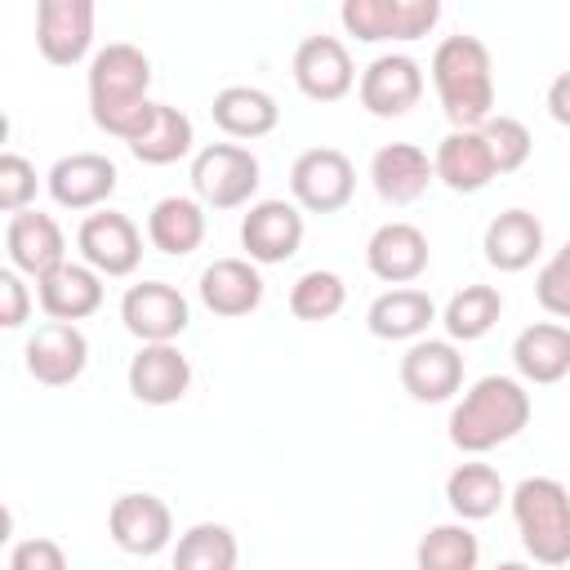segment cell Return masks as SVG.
<instances>
[{
  "mask_svg": "<svg viewBox=\"0 0 570 570\" xmlns=\"http://www.w3.org/2000/svg\"><path fill=\"white\" fill-rule=\"evenodd\" d=\"M85 94H89V116L102 134L129 142L138 134V125L151 111V58L129 45V40H111L89 58V76H85Z\"/></svg>",
  "mask_w": 570,
  "mask_h": 570,
  "instance_id": "obj_1",
  "label": "cell"
},
{
  "mask_svg": "<svg viewBox=\"0 0 570 570\" xmlns=\"http://www.w3.org/2000/svg\"><path fill=\"white\" fill-rule=\"evenodd\" d=\"M534 414V401L525 392V379L517 374H485L476 379L450 410V445L463 454H490L525 432Z\"/></svg>",
  "mask_w": 570,
  "mask_h": 570,
  "instance_id": "obj_2",
  "label": "cell"
},
{
  "mask_svg": "<svg viewBox=\"0 0 570 570\" xmlns=\"http://www.w3.org/2000/svg\"><path fill=\"white\" fill-rule=\"evenodd\" d=\"M432 89L454 129H476L494 116V58L481 36H445L432 49Z\"/></svg>",
  "mask_w": 570,
  "mask_h": 570,
  "instance_id": "obj_3",
  "label": "cell"
},
{
  "mask_svg": "<svg viewBox=\"0 0 570 570\" xmlns=\"http://www.w3.org/2000/svg\"><path fill=\"white\" fill-rule=\"evenodd\" d=\"M521 548L539 566L570 561V490L557 476H525L508 490Z\"/></svg>",
  "mask_w": 570,
  "mask_h": 570,
  "instance_id": "obj_4",
  "label": "cell"
},
{
  "mask_svg": "<svg viewBox=\"0 0 570 570\" xmlns=\"http://www.w3.org/2000/svg\"><path fill=\"white\" fill-rule=\"evenodd\" d=\"M338 22L361 45H414L436 31L441 0H343Z\"/></svg>",
  "mask_w": 570,
  "mask_h": 570,
  "instance_id": "obj_5",
  "label": "cell"
},
{
  "mask_svg": "<svg viewBox=\"0 0 570 570\" xmlns=\"http://www.w3.org/2000/svg\"><path fill=\"white\" fill-rule=\"evenodd\" d=\"M263 183V165L245 142H209L191 156V196L209 209H240L254 205Z\"/></svg>",
  "mask_w": 570,
  "mask_h": 570,
  "instance_id": "obj_6",
  "label": "cell"
},
{
  "mask_svg": "<svg viewBox=\"0 0 570 570\" xmlns=\"http://www.w3.org/2000/svg\"><path fill=\"white\" fill-rule=\"evenodd\" d=\"M289 196L307 214H338L356 196V165L338 147H307L289 165Z\"/></svg>",
  "mask_w": 570,
  "mask_h": 570,
  "instance_id": "obj_7",
  "label": "cell"
},
{
  "mask_svg": "<svg viewBox=\"0 0 570 570\" xmlns=\"http://www.w3.org/2000/svg\"><path fill=\"white\" fill-rule=\"evenodd\" d=\"M94 0H36V49L49 67H76L94 49Z\"/></svg>",
  "mask_w": 570,
  "mask_h": 570,
  "instance_id": "obj_8",
  "label": "cell"
},
{
  "mask_svg": "<svg viewBox=\"0 0 570 570\" xmlns=\"http://www.w3.org/2000/svg\"><path fill=\"white\" fill-rule=\"evenodd\" d=\"M303 205L298 200H254L240 218V249L245 258H254L258 267H276L289 263L303 245Z\"/></svg>",
  "mask_w": 570,
  "mask_h": 570,
  "instance_id": "obj_9",
  "label": "cell"
},
{
  "mask_svg": "<svg viewBox=\"0 0 570 570\" xmlns=\"http://www.w3.org/2000/svg\"><path fill=\"white\" fill-rule=\"evenodd\" d=\"M76 249L102 276H134L142 263V232L129 214L98 205L94 214H85V223L76 232Z\"/></svg>",
  "mask_w": 570,
  "mask_h": 570,
  "instance_id": "obj_10",
  "label": "cell"
},
{
  "mask_svg": "<svg viewBox=\"0 0 570 570\" xmlns=\"http://www.w3.org/2000/svg\"><path fill=\"white\" fill-rule=\"evenodd\" d=\"M120 321L138 343H178L191 325V303L169 281H138L120 298Z\"/></svg>",
  "mask_w": 570,
  "mask_h": 570,
  "instance_id": "obj_11",
  "label": "cell"
},
{
  "mask_svg": "<svg viewBox=\"0 0 570 570\" xmlns=\"http://www.w3.org/2000/svg\"><path fill=\"white\" fill-rule=\"evenodd\" d=\"M22 365L40 387H71L89 365V338L80 321H45L22 347Z\"/></svg>",
  "mask_w": 570,
  "mask_h": 570,
  "instance_id": "obj_12",
  "label": "cell"
},
{
  "mask_svg": "<svg viewBox=\"0 0 570 570\" xmlns=\"http://www.w3.org/2000/svg\"><path fill=\"white\" fill-rule=\"evenodd\" d=\"M289 71H294L298 94L312 102H338L356 89V67H352L347 45L338 36H325V31L298 40Z\"/></svg>",
  "mask_w": 570,
  "mask_h": 570,
  "instance_id": "obj_13",
  "label": "cell"
},
{
  "mask_svg": "<svg viewBox=\"0 0 570 570\" xmlns=\"http://www.w3.org/2000/svg\"><path fill=\"white\" fill-rule=\"evenodd\" d=\"M116 183H120V169L111 156L102 151H71V156H58L45 174V187L53 196L58 209H71V214H85V209H98L116 196Z\"/></svg>",
  "mask_w": 570,
  "mask_h": 570,
  "instance_id": "obj_14",
  "label": "cell"
},
{
  "mask_svg": "<svg viewBox=\"0 0 570 570\" xmlns=\"http://www.w3.org/2000/svg\"><path fill=\"white\" fill-rule=\"evenodd\" d=\"M107 534H111V543H116L120 552H129V557H156V552H165L169 539H174V512H169V503H165L160 494H151V490H129V494H120V499L111 503V512H107Z\"/></svg>",
  "mask_w": 570,
  "mask_h": 570,
  "instance_id": "obj_15",
  "label": "cell"
},
{
  "mask_svg": "<svg viewBox=\"0 0 570 570\" xmlns=\"http://www.w3.org/2000/svg\"><path fill=\"white\" fill-rule=\"evenodd\" d=\"M401 387L419 405H441L463 387V352L454 338H414L401 356Z\"/></svg>",
  "mask_w": 570,
  "mask_h": 570,
  "instance_id": "obj_16",
  "label": "cell"
},
{
  "mask_svg": "<svg viewBox=\"0 0 570 570\" xmlns=\"http://www.w3.org/2000/svg\"><path fill=\"white\" fill-rule=\"evenodd\" d=\"M356 98H361V107H365L370 116H379V120L405 116V111L419 107V98H423V67H419V58L396 53V49H392V53H379V58L361 71Z\"/></svg>",
  "mask_w": 570,
  "mask_h": 570,
  "instance_id": "obj_17",
  "label": "cell"
},
{
  "mask_svg": "<svg viewBox=\"0 0 570 570\" xmlns=\"http://www.w3.org/2000/svg\"><path fill=\"white\" fill-rule=\"evenodd\" d=\"M125 383L138 405H178L191 392V361L178 343H142L125 370Z\"/></svg>",
  "mask_w": 570,
  "mask_h": 570,
  "instance_id": "obj_18",
  "label": "cell"
},
{
  "mask_svg": "<svg viewBox=\"0 0 570 570\" xmlns=\"http://www.w3.org/2000/svg\"><path fill=\"white\" fill-rule=\"evenodd\" d=\"M4 254H9V263H13L22 276L40 281L45 272H53V267L67 258V236H62V227H58L53 214L27 205V209L9 214V227H4Z\"/></svg>",
  "mask_w": 570,
  "mask_h": 570,
  "instance_id": "obj_19",
  "label": "cell"
},
{
  "mask_svg": "<svg viewBox=\"0 0 570 570\" xmlns=\"http://www.w3.org/2000/svg\"><path fill=\"white\" fill-rule=\"evenodd\" d=\"M428 263H432L428 236H423V227H414L405 218L374 227V236L365 240V267L383 285H414L428 272Z\"/></svg>",
  "mask_w": 570,
  "mask_h": 570,
  "instance_id": "obj_20",
  "label": "cell"
},
{
  "mask_svg": "<svg viewBox=\"0 0 570 570\" xmlns=\"http://www.w3.org/2000/svg\"><path fill=\"white\" fill-rule=\"evenodd\" d=\"M436 183V165L419 142H383L370 156V187L383 205H414Z\"/></svg>",
  "mask_w": 570,
  "mask_h": 570,
  "instance_id": "obj_21",
  "label": "cell"
},
{
  "mask_svg": "<svg viewBox=\"0 0 570 570\" xmlns=\"http://www.w3.org/2000/svg\"><path fill=\"white\" fill-rule=\"evenodd\" d=\"M102 281H107V276H102L98 267H89L85 258H80V263L62 258L53 272H45V276L36 281L40 312L53 316V321H85V316H94V312L102 307V294H107Z\"/></svg>",
  "mask_w": 570,
  "mask_h": 570,
  "instance_id": "obj_22",
  "label": "cell"
},
{
  "mask_svg": "<svg viewBox=\"0 0 570 570\" xmlns=\"http://www.w3.org/2000/svg\"><path fill=\"white\" fill-rule=\"evenodd\" d=\"M432 165H436V183H445V187L459 191V196H472V191L490 187V178H499L481 125H476V129H450V134L436 142Z\"/></svg>",
  "mask_w": 570,
  "mask_h": 570,
  "instance_id": "obj_23",
  "label": "cell"
},
{
  "mask_svg": "<svg viewBox=\"0 0 570 570\" xmlns=\"http://www.w3.org/2000/svg\"><path fill=\"white\" fill-rule=\"evenodd\" d=\"M196 294L200 303L214 312V316H249L258 312L263 303V276H258V263L254 258H214L200 281H196Z\"/></svg>",
  "mask_w": 570,
  "mask_h": 570,
  "instance_id": "obj_24",
  "label": "cell"
},
{
  "mask_svg": "<svg viewBox=\"0 0 570 570\" xmlns=\"http://www.w3.org/2000/svg\"><path fill=\"white\" fill-rule=\"evenodd\" d=\"M481 249H485V263L494 272H525L543 254V223L530 209L512 205V209H503L485 223Z\"/></svg>",
  "mask_w": 570,
  "mask_h": 570,
  "instance_id": "obj_25",
  "label": "cell"
},
{
  "mask_svg": "<svg viewBox=\"0 0 570 570\" xmlns=\"http://www.w3.org/2000/svg\"><path fill=\"white\" fill-rule=\"evenodd\" d=\"M432 321H436V303L428 289H414V285L383 289L365 312V330L383 343H414L428 334Z\"/></svg>",
  "mask_w": 570,
  "mask_h": 570,
  "instance_id": "obj_26",
  "label": "cell"
},
{
  "mask_svg": "<svg viewBox=\"0 0 570 570\" xmlns=\"http://www.w3.org/2000/svg\"><path fill=\"white\" fill-rule=\"evenodd\" d=\"M205 200L200 196H160L147 214V240L151 249L169 254V258H187L191 249L205 245L209 218H205Z\"/></svg>",
  "mask_w": 570,
  "mask_h": 570,
  "instance_id": "obj_27",
  "label": "cell"
},
{
  "mask_svg": "<svg viewBox=\"0 0 570 570\" xmlns=\"http://www.w3.org/2000/svg\"><path fill=\"white\" fill-rule=\"evenodd\" d=\"M209 116H214V125H218L227 138H236V142L267 138V134L281 125L276 98H272L267 89H258V85H227V89H218L214 102H209Z\"/></svg>",
  "mask_w": 570,
  "mask_h": 570,
  "instance_id": "obj_28",
  "label": "cell"
},
{
  "mask_svg": "<svg viewBox=\"0 0 570 570\" xmlns=\"http://www.w3.org/2000/svg\"><path fill=\"white\" fill-rule=\"evenodd\" d=\"M512 365L525 383H561L570 374V325L534 321L512 338Z\"/></svg>",
  "mask_w": 570,
  "mask_h": 570,
  "instance_id": "obj_29",
  "label": "cell"
},
{
  "mask_svg": "<svg viewBox=\"0 0 570 570\" xmlns=\"http://www.w3.org/2000/svg\"><path fill=\"white\" fill-rule=\"evenodd\" d=\"M125 147H129V156L142 160V165H156V169H160V165H174V160L191 156V147H196L191 116L178 111V107H169V102H151L147 120L138 125V134H134Z\"/></svg>",
  "mask_w": 570,
  "mask_h": 570,
  "instance_id": "obj_30",
  "label": "cell"
},
{
  "mask_svg": "<svg viewBox=\"0 0 570 570\" xmlns=\"http://www.w3.org/2000/svg\"><path fill=\"white\" fill-rule=\"evenodd\" d=\"M445 503L463 521H485L508 503V485L490 463H459L445 476Z\"/></svg>",
  "mask_w": 570,
  "mask_h": 570,
  "instance_id": "obj_31",
  "label": "cell"
},
{
  "mask_svg": "<svg viewBox=\"0 0 570 570\" xmlns=\"http://www.w3.org/2000/svg\"><path fill=\"white\" fill-rule=\"evenodd\" d=\"M503 316V294L494 285H463L459 294H450V303L441 307V325L445 338L454 343H476L485 338Z\"/></svg>",
  "mask_w": 570,
  "mask_h": 570,
  "instance_id": "obj_32",
  "label": "cell"
},
{
  "mask_svg": "<svg viewBox=\"0 0 570 570\" xmlns=\"http://www.w3.org/2000/svg\"><path fill=\"white\" fill-rule=\"evenodd\" d=\"M240 561V543L223 521H196L174 543L178 570H232Z\"/></svg>",
  "mask_w": 570,
  "mask_h": 570,
  "instance_id": "obj_33",
  "label": "cell"
},
{
  "mask_svg": "<svg viewBox=\"0 0 570 570\" xmlns=\"http://www.w3.org/2000/svg\"><path fill=\"white\" fill-rule=\"evenodd\" d=\"M414 561H419V570H476L481 543H476V534H472V525L463 517L459 521H441L419 539Z\"/></svg>",
  "mask_w": 570,
  "mask_h": 570,
  "instance_id": "obj_34",
  "label": "cell"
},
{
  "mask_svg": "<svg viewBox=\"0 0 570 570\" xmlns=\"http://www.w3.org/2000/svg\"><path fill=\"white\" fill-rule=\"evenodd\" d=\"M343 303H347V285L330 267H312L289 285V312L298 321H312V325L316 321H334L343 312Z\"/></svg>",
  "mask_w": 570,
  "mask_h": 570,
  "instance_id": "obj_35",
  "label": "cell"
},
{
  "mask_svg": "<svg viewBox=\"0 0 570 570\" xmlns=\"http://www.w3.org/2000/svg\"><path fill=\"white\" fill-rule=\"evenodd\" d=\"M481 134H485V142H490V156H494V169H499V174H517V169L530 160V151H534V138H530L525 120H517V116L494 111V116L481 125Z\"/></svg>",
  "mask_w": 570,
  "mask_h": 570,
  "instance_id": "obj_36",
  "label": "cell"
},
{
  "mask_svg": "<svg viewBox=\"0 0 570 570\" xmlns=\"http://www.w3.org/2000/svg\"><path fill=\"white\" fill-rule=\"evenodd\" d=\"M534 298H539V307H543L548 316L570 321V240L539 267V276H534Z\"/></svg>",
  "mask_w": 570,
  "mask_h": 570,
  "instance_id": "obj_37",
  "label": "cell"
},
{
  "mask_svg": "<svg viewBox=\"0 0 570 570\" xmlns=\"http://www.w3.org/2000/svg\"><path fill=\"white\" fill-rule=\"evenodd\" d=\"M36 187H40L36 165H31L27 156H18V151H4V156H0V209H4V214L27 209V205L36 200Z\"/></svg>",
  "mask_w": 570,
  "mask_h": 570,
  "instance_id": "obj_38",
  "label": "cell"
},
{
  "mask_svg": "<svg viewBox=\"0 0 570 570\" xmlns=\"http://www.w3.org/2000/svg\"><path fill=\"white\" fill-rule=\"evenodd\" d=\"M4 561H9V570H62L67 566V552L53 539L31 534V539H18Z\"/></svg>",
  "mask_w": 570,
  "mask_h": 570,
  "instance_id": "obj_39",
  "label": "cell"
},
{
  "mask_svg": "<svg viewBox=\"0 0 570 570\" xmlns=\"http://www.w3.org/2000/svg\"><path fill=\"white\" fill-rule=\"evenodd\" d=\"M27 316H31V289H27L22 272L9 263V267L0 272V325H4V330H22Z\"/></svg>",
  "mask_w": 570,
  "mask_h": 570,
  "instance_id": "obj_40",
  "label": "cell"
},
{
  "mask_svg": "<svg viewBox=\"0 0 570 570\" xmlns=\"http://www.w3.org/2000/svg\"><path fill=\"white\" fill-rule=\"evenodd\" d=\"M548 116H552L561 129H570V71L552 76V85H548Z\"/></svg>",
  "mask_w": 570,
  "mask_h": 570,
  "instance_id": "obj_41",
  "label": "cell"
}]
</instances>
